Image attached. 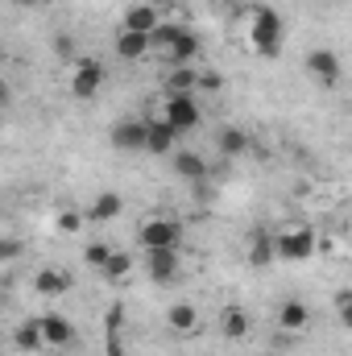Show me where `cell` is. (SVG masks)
<instances>
[{"mask_svg":"<svg viewBox=\"0 0 352 356\" xmlns=\"http://www.w3.org/2000/svg\"><path fill=\"white\" fill-rule=\"evenodd\" d=\"M249 46H253L257 54H265V58H278V54H282V17H278V8H257V13H253Z\"/></svg>","mask_w":352,"mask_h":356,"instance_id":"1","label":"cell"},{"mask_svg":"<svg viewBox=\"0 0 352 356\" xmlns=\"http://www.w3.org/2000/svg\"><path fill=\"white\" fill-rule=\"evenodd\" d=\"M137 245L145 253H154V249H178L182 245V228H178V220H170V216H150L137 228Z\"/></svg>","mask_w":352,"mask_h":356,"instance_id":"2","label":"cell"},{"mask_svg":"<svg viewBox=\"0 0 352 356\" xmlns=\"http://www.w3.org/2000/svg\"><path fill=\"white\" fill-rule=\"evenodd\" d=\"M315 253H319V236H315V228L294 224V228L278 232V257H282V261H307V257H315Z\"/></svg>","mask_w":352,"mask_h":356,"instance_id":"3","label":"cell"},{"mask_svg":"<svg viewBox=\"0 0 352 356\" xmlns=\"http://www.w3.org/2000/svg\"><path fill=\"white\" fill-rule=\"evenodd\" d=\"M162 120H170L178 133H191V129H199V120H203V112H199V99H195V95H170V91H166Z\"/></svg>","mask_w":352,"mask_h":356,"instance_id":"4","label":"cell"},{"mask_svg":"<svg viewBox=\"0 0 352 356\" xmlns=\"http://www.w3.org/2000/svg\"><path fill=\"white\" fill-rule=\"evenodd\" d=\"M307 71H311V79H315L319 88H336V83L344 79V63H340V54L328 50V46H319V50L307 54Z\"/></svg>","mask_w":352,"mask_h":356,"instance_id":"5","label":"cell"},{"mask_svg":"<svg viewBox=\"0 0 352 356\" xmlns=\"http://www.w3.org/2000/svg\"><path fill=\"white\" fill-rule=\"evenodd\" d=\"M150 145V120H120L116 129H112V149H120V154H137V149H145Z\"/></svg>","mask_w":352,"mask_h":356,"instance_id":"6","label":"cell"},{"mask_svg":"<svg viewBox=\"0 0 352 356\" xmlns=\"http://www.w3.org/2000/svg\"><path fill=\"white\" fill-rule=\"evenodd\" d=\"M104 88V67L95 63V58H83L79 67H75V75H71V95L75 99H95Z\"/></svg>","mask_w":352,"mask_h":356,"instance_id":"7","label":"cell"},{"mask_svg":"<svg viewBox=\"0 0 352 356\" xmlns=\"http://www.w3.org/2000/svg\"><path fill=\"white\" fill-rule=\"evenodd\" d=\"M162 21H166V17L158 13L154 0H137V4L125 8V29H133V33H154Z\"/></svg>","mask_w":352,"mask_h":356,"instance_id":"8","label":"cell"},{"mask_svg":"<svg viewBox=\"0 0 352 356\" xmlns=\"http://www.w3.org/2000/svg\"><path fill=\"white\" fill-rule=\"evenodd\" d=\"M278 327H282L286 336H303V332L311 327V307H307L303 298H286V302L278 307Z\"/></svg>","mask_w":352,"mask_h":356,"instance_id":"9","label":"cell"},{"mask_svg":"<svg viewBox=\"0 0 352 356\" xmlns=\"http://www.w3.org/2000/svg\"><path fill=\"white\" fill-rule=\"evenodd\" d=\"M145 269H150V282H158V286L178 282V249H154V253H145Z\"/></svg>","mask_w":352,"mask_h":356,"instance_id":"10","label":"cell"},{"mask_svg":"<svg viewBox=\"0 0 352 356\" xmlns=\"http://www.w3.org/2000/svg\"><path fill=\"white\" fill-rule=\"evenodd\" d=\"M71 273H63V269H38L33 273V294L38 298H63V294H71Z\"/></svg>","mask_w":352,"mask_h":356,"instance_id":"11","label":"cell"},{"mask_svg":"<svg viewBox=\"0 0 352 356\" xmlns=\"http://www.w3.org/2000/svg\"><path fill=\"white\" fill-rule=\"evenodd\" d=\"M42 336H46V348H71L75 344V323L63 319V315H46L42 319Z\"/></svg>","mask_w":352,"mask_h":356,"instance_id":"12","label":"cell"},{"mask_svg":"<svg viewBox=\"0 0 352 356\" xmlns=\"http://www.w3.org/2000/svg\"><path fill=\"white\" fill-rule=\"evenodd\" d=\"M166 327H170L175 336H195V332H199V307H191V302L166 307Z\"/></svg>","mask_w":352,"mask_h":356,"instance_id":"13","label":"cell"},{"mask_svg":"<svg viewBox=\"0 0 352 356\" xmlns=\"http://www.w3.org/2000/svg\"><path fill=\"white\" fill-rule=\"evenodd\" d=\"M175 145H178V129L170 124V120H150V145H145V154H175Z\"/></svg>","mask_w":352,"mask_h":356,"instance_id":"14","label":"cell"},{"mask_svg":"<svg viewBox=\"0 0 352 356\" xmlns=\"http://www.w3.org/2000/svg\"><path fill=\"white\" fill-rule=\"evenodd\" d=\"M150 50H154L150 33H133V29H120V33H116V54H120V58H145Z\"/></svg>","mask_w":352,"mask_h":356,"instance_id":"15","label":"cell"},{"mask_svg":"<svg viewBox=\"0 0 352 356\" xmlns=\"http://www.w3.org/2000/svg\"><path fill=\"white\" fill-rule=\"evenodd\" d=\"M249 327H253V323H249V311H245V307H224V311H220V332H224L228 340H245Z\"/></svg>","mask_w":352,"mask_h":356,"instance_id":"16","label":"cell"},{"mask_svg":"<svg viewBox=\"0 0 352 356\" xmlns=\"http://www.w3.org/2000/svg\"><path fill=\"white\" fill-rule=\"evenodd\" d=\"M166 91H170V95H195V91H199V67H170Z\"/></svg>","mask_w":352,"mask_h":356,"instance_id":"17","label":"cell"},{"mask_svg":"<svg viewBox=\"0 0 352 356\" xmlns=\"http://www.w3.org/2000/svg\"><path fill=\"white\" fill-rule=\"evenodd\" d=\"M175 170L182 178H191V182H199V178H207V162L195 149H175Z\"/></svg>","mask_w":352,"mask_h":356,"instance_id":"18","label":"cell"},{"mask_svg":"<svg viewBox=\"0 0 352 356\" xmlns=\"http://www.w3.org/2000/svg\"><path fill=\"white\" fill-rule=\"evenodd\" d=\"M125 211V199L116 195V191H104V195H95V203H91V220H99V224H108V220H116Z\"/></svg>","mask_w":352,"mask_h":356,"instance_id":"19","label":"cell"},{"mask_svg":"<svg viewBox=\"0 0 352 356\" xmlns=\"http://www.w3.org/2000/svg\"><path fill=\"white\" fill-rule=\"evenodd\" d=\"M13 344H17L21 353H38V348H46L42 319H38V323H33V319H29V323H21V327H17V336H13Z\"/></svg>","mask_w":352,"mask_h":356,"instance_id":"20","label":"cell"},{"mask_svg":"<svg viewBox=\"0 0 352 356\" xmlns=\"http://www.w3.org/2000/svg\"><path fill=\"white\" fill-rule=\"evenodd\" d=\"M182 33H186L182 25H175V21H162V25H158V29L150 33V42H154V50H162V54H170V50H175L178 42H182Z\"/></svg>","mask_w":352,"mask_h":356,"instance_id":"21","label":"cell"},{"mask_svg":"<svg viewBox=\"0 0 352 356\" xmlns=\"http://www.w3.org/2000/svg\"><path fill=\"white\" fill-rule=\"evenodd\" d=\"M166 58H170V67H195V58H199V38L186 29V33H182V42H178Z\"/></svg>","mask_w":352,"mask_h":356,"instance_id":"22","label":"cell"},{"mask_svg":"<svg viewBox=\"0 0 352 356\" xmlns=\"http://www.w3.org/2000/svg\"><path fill=\"white\" fill-rule=\"evenodd\" d=\"M269 261H278V236H257L253 241V249H249V266H269Z\"/></svg>","mask_w":352,"mask_h":356,"instance_id":"23","label":"cell"},{"mask_svg":"<svg viewBox=\"0 0 352 356\" xmlns=\"http://www.w3.org/2000/svg\"><path fill=\"white\" fill-rule=\"evenodd\" d=\"M249 149V133H241V129H224L220 133V154L224 158H241Z\"/></svg>","mask_w":352,"mask_h":356,"instance_id":"24","label":"cell"},{"mask_svg":"<svg viewBox=\"0 0 352 356\" xmlns=\"http://www.w3.org/2000/svg\"><path fill=\"white\" fill-rule=\"evenodd\" d=\"M133 273V257L129 253H112V261L99 269V277H108V282H125Z\"/></svg>","mask_w":352,"mask_h":356,"instance_id":"25","label":"cell"},{"mask_svg":"<svg viewBox=\"0 0 352 356\" xmlns=\"http://www.w3.org/2000/svg\"><path fill=\"white\" fill-rule=\"evenodd\" d=\"M112 253H116L112 245H88V249H83V261H88L91 269H104L112 261Z\"/></svg>","mask_w":352,"mask_h":356,"instance_id":"26","label":"cell"},{"mask_svg":"<svg viewBox=\"0 0 352 356\" xmlns=\"http://www.w3.org/2000/svg\"><path fill=\"white\" fill-rule=\"evenodd\" d=\"M79 228H83V216H79V211H71V207H67V211H63V216H58V232H79Z\"/></svg>","mask_w":352,"mask_h":356,"instance_id":"27","label":"cell"},{"mask_svg":"<svg viewBox=\"0 0 352 356\" xmlns=\"http://www.w3.org/2000/svg\"><path fill=\"white\" fill-rule=\"evenodd\" d=\"M336 311H340V323L352 332V290H344V294L336 298Z\"/></svg>","mask_w":352,"mask_h":356,"instance_id":"28","label":"cell"},{"mask_svg":"<svg viewBox=\"0 0 352 356\" xmlns=\"http://www.w3.org/2000/svg\"><path fill=\"white\" fill-rule=\"evenodd\" d=\"M220 71H199V91H220Z\"/></svg>","mask_w":352,"mask_h":356,"instance_id":"29","label":"cell"},{"mask_svg":"<svg viewBox=\"0 0 352 356\" xmlns=\"http://www.w3.org/2000/svg\"><path fill=\"white\" fill-rule=\"evenodd\" d=\"M54 54L58 58H71L75 54V38H54Z\"/></svg>","mask_w":352,"mask_h":356,"instance_id":"30","label":"cell"},{"mask_svg":"<svg viewBox=\"0 0 352 356\" xmlns=\"http://www.w3.org/2000/svg\"><path fill=\"white\" fill-rule=\"evenodd\" d=\"M17 4H42V0H17Z\"/></svg>","mask_w":352,"mask_h":356,"instance_id":"31","label":"cell"},{"mask_svg":"<svg viewBox=\"0 0 352 356\" xmlns=\"http://www.w3.org/2000/svg\"><path fill=\"white\" fill-rule=\"evenodd\" d=\"M42 4H50V0H42Z\"/></svg>","mask_w":352,"mask_h":356,"instance_id":"32","label":"cell"}]
</instances>
